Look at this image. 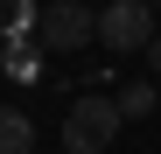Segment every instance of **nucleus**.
I'll use <instances>...</instances> for the list:
<instances>
[{
	"label": "nucleus",
	"mask_w": 161,
	"mask_h": 154,
	"mask_svg": "<svg viewBox=\"0 0 161 154\" xmlns=\"http://www.w3.org/2000/svg\"><path fill=\"white\" fill-rule=\"evenodd\" d=\"M91 42H98V14L84 0H42V14H35V49L42 56H77Z\"/></svg>",
	"instance_id": "1"
},
{
	"label": "nucleus",
	"mask_w": 161,
	"mask_h": 154,
	"mask_svg": "<svg viewBox=\"0 0 161 154\" xmlns=\"http://www.w3.org/2000/svg\"><path fill=\"white\" fill-rule=\"evenodd\" d=\"M119 105H112V98H105V91H84V98H70V112H63V147L70 154H105V147H112L119 140Z\"/></svg>",
	"instance_id": "2"
},
{
	"label": "nucleus",
	"mask_w": 161,
	"mask_h": 154,
	"mask_svg": "<svg viewBox=\"0 0 161 154\" xmlns=\"http://www.w3.org/2000/svg\"><path fill=\"white\" fill-rule=\"evenodd\" d=\"M161 28H154V7L147 0H112V7L98 14V49H112V56H133V49H147Z\"/></svg>",
	"instance_id": "3"
},
{
	"label": "nucleus",
	"mask_w": 161,
	"mask_h": 154,
	"mask_svg": "<svg viewBox=\"0 0 161 154\" xmlns=\"http://www.w3.org/2000/svg\"><path fill=\"white\" fill-rule=\"evenodd\" d=\"M35 14H42V0H0V42H28Z\"/></svg>",
	"instance_id": "4"
},
{
	"label": "nucleus",
	"mask_w": 161,
	"mask_h": 154,
	"mask_svg": "<svg viewBox=\"0 0 161 154\" xmlns=\"http://www.w3.org/2000/svg\"><path fill=\"white\" fill-rule=\"evenodd\" d=\"M28 147H35L28 112H21V105H0V154H28Z\"/></svg>",
	"instance_id": "5"
},
{
	"label": "nucleus",
	"mask_w": 161,
	"mask_h": 154,
	"mask_svg": "<svg viewBox=\"0 0 161 154\" xmlns=\"http://www.w3.org/2000/svg\"><path fill=\"white\" fill-rule=\"evenodd\" d=\"M7 77H14V84H42V49H35V35L28 42H7Z\"/></svg>",
	"instance_id": "6"
},
{
	"label": "nucleus",
	"mask_w": 161,
	"mask_h": 154,
	"mask_svg": "<svg viewBox=\"0 0 161 154\" xmlns=\"http://www.w3.org/2000/svg\"><path fill=\"white\" fill-rule=\"evenodd\" d=\"M112 105H119V119H147V112L161 105V91L140 77V84H119V91H112Z\"/></svg>",
	"instance_id": "7"
},
{
	"label": "nucleus",
	"mask_w": 161,
	"mask_h": 154,
	"mask_svg": "<svg viewBox=\"0 0 161 154\" xmlns=\"http://www.w3.org/2000/svg\"><path fill=\"white\" fill-rule=\"evenodd\" d=\"M147 63H154V77H161V35H154V42H147Z\"/></svg>",
	"instance_id": "8"
}]
</instances>
